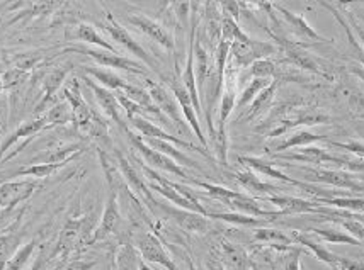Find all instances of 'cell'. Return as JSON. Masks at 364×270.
I'll use <instances>...</instances> for the list:
<instances>
[{
    "label": "cell",
    "instance_id": "8fae6325",
    "mask_svg": "<svg viewBox=\"0 0 364 270\" xmlns=\"http://www.w3.org/2000/svg\"><path fill=\"white\" fill-rule=\"evenodd\" d=\"M72 65H63V67H55L51 72H48L45 78H43V84H41V101L38 102L36 112L38 116H41L43 112H46L48 109L56 104V97L60 95V90L67 82L68 73H70Z\"/></svg>",
    "mask_w": 364,
    "mask_h": 270
},
{
    "label": "cell",
    "instance_id": "b9f144b4",
    "mask_svg": "<svg viewBox=\"0 0 364 270\" xmlns=\"http://www.w3.org/2000/svg\"><path fill=\"white\" fill-rule=\"evenodd\" d=\"M306 232H311L315 237H318L322 242L327 243H349V245H359L356 238L350 237L349 233L339 232L336 228H310Z\"/></svg>",
    "mask_w": 364,
    "mask_h": 270
},
{
    "label": "cell",
    "instance_id": "603a6c76",
    "mask_svg": "<svg viewBox=\"0 0 364 270\" xmlns=\"http://www.w3.org/2000/svg\"><path fill=\"white\" fill-rule=\"evenodd\" d=\"M220 256L223 259V265H227L230 270H252L254 262L247 250L238 243L222 239L220 242Z\"/></svg>",
    "mask_w": 364,
    "mask_h": 270
},
{
    "label": "cell",
    "instance_id": "7a4b0ae2",
    "mask_svg": "<svg viewBox=\"0 0 364 270\" xmlns=\"http://www.w3.org/2000/svg\"><path fill=\"white\" fill-rule=\"evenodd\" d=\"M60 95H62L63 101H67L68 106H70L72 124L75 126V129H79L82 133H87L95 112L90 109L89 104L85 102L84 95H82L79 78H68L62 87V90H60Z\"/></svg>",
    "mask_w": 364,
    "mask_h": 270
},
{
    "label": "cell",
    "instance_id": "d6a6232c",
    "mask_svg": "<svg viewBox=\"0 0 364 270\" xmlns=\"http://www.w3.org/2000/svg\"><path fill=\"white\" fill-rule=\"evenodd\" d=\"M289 237L293 238V242L296 243V245H301L305 248H309V250H311V254H314L315 256H317L318 260H322V262H325L327 265H331V267L336 269V254H332L331 250H327L322 243L318 242H314L309 234L306 233H301V232H291L289 233Z\"/></svg>",
    "mask_w": 364,
    "mask_h": 270
},
{
    "label": "cell",
    "instance_id": "836d02e7",
    "mask_svg": "<svg viewBox=\"0 0 364 270\" xmlns=\"http://www.w3.org/2000/svg\"><path fill=\"white\" fill-rule=\"evenodd\" d=\"M141 255L132 242L119 245L114 255V270H140Z\"/></svg>",
    "mask_w": 364,
    "mask_h": 270
},
{
    "label": "cell",
    "instance_id": "94428289",
    "mask_svg": "<svg viewBox=\"0 0 364 270\" xmlns=\"http://www.w3.org/2000/svg\"><path fill=\"white\" fill-rule=\"evenodd\" d=\"M358 33H359V38H361V43H363V48H364V29L358 28Z\"/></svg>",
    "mask_w": 364,
    "mask_h": 270
},
{
    "label": "cell",
    "instance_id": "83f0119b",
    "mask_svg": "<svg viewBox=\"0 0 364 270\" xmlns=\"http://www.w3.org/2000/svg\"><path fill=\"white\" fill-rule=\"evenodd\" d=\"M254 239L259 243H264L266 247L276 248V250L279 252H286L291 247L296 245L288 233L281 232V230H274V228L254 230Z\"/></svg>",
    "mask_w": 364,
    "mask_h": 270
},
{
    "label": "cell",
    "instance_id": "4fadbf2b",
    "mask_svg": "<svg viewBox=\"0 0 364 270\" xmlns=\"http://www.w3.org/2000/svg\"><path fill=\"white\" fill-rule=\"evenodd\" d=\"M84 53L89 56L90 60H94L99 67L104 68H111V70H121V72H128V73H135V75H146V70L143 65H140L135 60H129L127 56L114 53V51H107V50H84Z\"/></svg>",
    "mask_w": 364,
    "mask_h": 270
},
{
    "label": "cell",
    "instance_id": "680465c9",
    "mask_svg": "<svg viewBox=\"0 0 364 270\" xmlns=\"http://www.w3.org/2000/svg\"><path fill=\"white\" fill-rule=\"evenodd\" d=\"M353 73H356L359 78H363L364 80V68H353Z\"/></svg>",
    "mask_w": 364,
    "mask_h": 270
},
{
    "label": "cell",
    "instance_id": "be15d7a7",
    "mask_svg": "<svg viewBox=\"0 0 364 270\" xmlns=\"http://www.w3.org/2000/svg\"><path fill=\"white\" fill-rule=\"evenodd\" d=\"M189 270H203L201 267H196L193 262H189Z\"/></svg>",
    "mask_w": 364,
    "mask_h": 270
},
{
    "label": "cell",
    "instance_id": "6da1fadb",
    "mask_svg": "<svg viewBox=\"0 0 364 270\" xmlns=\"http://www.w3.org/2000/svg\"><path fill=\"white\" fill-rule=\"evenodd\" d=\"M94 223L90 216H79L72 217L65 223L62 233H60L58 243L51 254L50 259H65L72 254V252L79 250L80 247L89 245L90 233H94Z\"/></svg>",
    "mask_w": 364,
    "mask_h": 270
},
{
    "label": "cell",
    "instance_id": "ba28073f",
    "mask_svg": "<svg viewBox=\"0 0 364 270\" xmlns=\"http://www.w3.org/2000/svg\"><path fill=\"white\" fill-rule=\"evenodd\" d=\"M276 158L279 160H289V162H305V163H311V165H341V167H348V168H358V170H364V163H356L350 162V160L344 158V156H337L328 153L327 150L323 148H317V146H301L298 150V153H277Z\"/></svg>",
    "mask_w": 364,
    "mask_h": 270
},
{
    "label": "cell",
    "instance_id": "f6af8a7d",
    "mask_svg": "<svg viewBox=\"0 0 364 270\" xmlns=\"http://www.w3.org/2000/svg\"><path fill=\"white\" fill-rule=\"evenodd\" d=\"M21 237L14 232L6 233L0 237V270H4L6 264L9 262L12 255L16 254V250L19 248Z\"/></svg>",
    "mask_w": 364,
    "mask_h": 270
},
{
    "label": "cell",
    "instance_id": "f546056e",
    "mask_svg": "<svg viewBox=\"0 0 364 270\" xmlns=\"http://www.w3.org/2000/svg\"><path fill=\"white\" fill-rule=\"evenodd\" d=\"M323 139H327V136H323V134H315L309 131V129H294V131L288 133V136H286L279 145H276L272 151H276V153H283V151L291 150V148L310 146L317 141H323Z\"/></svg>",
    "mask_w": 364,
    "mask_h": 270
},
{
    "label": "cell",
    "instance_id": "60d3db41",
    "mask_svg": "<svg viewBox=\"0 0 364 270\" xmlns=\"http://www.w3.org/2000/svg\"><path fill=\"white\" fill-rule=\"evenodd\" d=\"M220 26H222V39L228 43H247L250 41V36L242 31L240 26H238V21L233 19V17L222 16V21H220Z\"/></svg>",
    "mask_w": 364,
    "mask_h": 270
},
{
    "label": "cell",
    "instance_id": "bcb514c9",
    "mask_svg": "<svg viewBox=\"0 0 364 270\" xmlns=\"http://www.w3.org/2000/svg\"><path fill=\"white\" fill-rule=\"evenodd\" d=\"M208 217H211V220H222V221H227V223L240 225V226H259L264 223L261 217L240 215V212H233V211L232 212H208Z\"/></svg>",
    "mask_w": 364,
    "mask_h": 270
},
{
    "label": "cell",
    "instance_id": "e575fe53",
    "mask_svg": "<svg viewBox=\"0 0 364 270\" xmlns=\"http://www.w3.org/2000/svg\"><path fill=\"white\" fill-rule=\"evenodd\" d=\"M143 138V136H141ZM145 139V143L149 146L154 148V150L160 151V153L171 156L172 160H176L179 165H188V167H193V168H199L198 163L194 162L191 156H188L186 153H182L181 150H177L176 145H172V143L168 141H164V139H155V138H143Z\"/></svg>",
    "mask_w": 364,
    "mask_h": 270
},
{
    "label": "cell",
    "instance_id": "f907efd6",
    "mask_svg": "<svg viewBox=\"0 0 364 270\" xmlns=\"http://www.w3.org/2000/svg\"><path fill=\"white\" fill-rule=\"evenodd\" d=\"M215 2L223 16L233 17V19L238 21V17H240V4H238V0H215Z\"/></svg>",
    "mask_w": 364,
    "mask_h": 270
},
{
    "label": "cell",
    "instance_id": "d4e9b609",
    "mask_svg": "<svg viewBox=\"0 0 364 270\" xmlns=\"http://www.w3.org/2000/svg\"><path fill=\"white\" fill-rule=\"evenodd\" d=\"M238 162L244 163L247 168L252 170V172L257 173V176L267 177V178H274V180H281L286 182V184L300 187L301 180H296V178H291L289 176H286L284 172H281L279 168L276 167V163L272 162H266V160L255 158V156H240Z\"/></svg>",
    "mask_w": 364,
    "mask_h": 270
},
{
    "label": "cell",
    "instance_id": "ffe728a7",
    "mask_svg": "<svg viewBox=\"0 0 364 270\" xmlns=\"http://www.w3.org/2000/svg\"><path fill=\"white\" fill-rule=\"evenodd\" d=\"M36 180H9L0 184V209L9 211L17 204L28 201L36 190Z\"/></svg>",
    "mask_w": 364,
    "mask_h": 270
},
{
    "label": "cell",
    "instance_id": "7c38bea8",
    "mask_svg": "<svg viewBox=\"0 0 364 270\" xmlns=\"http://www.w3.org/2000/svg\"><path fill=\"white\" fill-rule=\"evenodd\" d=\"M129 124H132L133 128H135L136 131L140 133L143 138L164 139V141L172 143V145H177L179 148H186V150L199 151V153L205 155L206 158H211L210 151L205 150V148H203V146L193 145V143L188 141V139H182V138H179V136H172V134H168L167 131H164V128H160V126L154 124V123H151V121L146 119V117H143V116L132 117V119H129Z\"/></svg>",
    "mask_w": 364,
    "mask_h": 270
},
{
    "label": "cell",
    "instance_id": "ac0fdd59",
    "mask_svg": "<svg viewBox=\"0 0 364 270\" xmlns=\"http://www.w3.org/2000/svg\"><path fill=\"white\" fill-rule=\"evenodd\" d=\"M119 220H121V212H119L118 190L111 189L109 199H107L106 207H104L101 221H99L97 228L94 230L89 245H94V243L102 242V239H106L109 234L114 233L116 228H118V225H119Z\"/></svg>",
    "mask_w": 364,
    "mask_h": 270
},
{
    "label": "cell",
    "instance_id": "7bdbcfd3",
    "mask_svg": "<svg viewBox=\"0 0 364 270\" xmlns=\"http://www.w3.org/2000/svg\"><path fill=\"white\" fill-rule=\"evenodd\" d=\"M34 250H36V242L24 243V245L17 248L16 254L9 259V262L6 264L4 270H23L26 267V264L31 260Z\"/></svg>",
    "mask_w": 364,
    "mask_h": 270
},
{
    "label": "cell",
    "instance_id": "277c9868",
    "mask_svg": "<svg viewBox=\"0 0 364 270\" xmlns=\"http://www.w3.org/2000/svg\"><path fill=\"white\" fill-rule=\"evenodd\" d=\"M124 131H127V134H128V139H129V143H132V146L141 155V158L145 160L146 165H149L150 168L162 170V172L172 173V176H177L181 178L189 177L188 172H186V170L182 168L181 165L176 162V160H172L171 156H167V155L160 153V151H157V150H154V148L146 145L145 139H143L141 136H138L136 133H133L129 128L124 129Z\"/></svg>",
    "mask_w": 364,
    "mask_h": 270
},
{
    "label": "cell",
    "instance_id": "44dd1931",
    "mask_svg": "<svg viewBox=\"0 0 364 270\" xmlns=\"http://www.w3.org/2000/svg\"><path fill=\"white\" fill-rule=\"evenodd\" d=\"M114 156H116V165H118V170L121 177H123V180L132 187V190H135V193L140 195L143 201L149 202V206H155L157 201H155L154 195H151L150 187L145 184L143 177L136 172V168L129 163V160L121 153V151H114Z\"/></svg>",
    "mask_w": 364,
    "mask_h": 270
},
{
    "label": "cell",
    "instance_id": "7dc6e473",
    "mask_svg": "<svg viewBox=\"0 0 364 270\" xmlns=\"http://www.w3.org/2000/svg\"><path fill=\"white\" fill-rule=\"evenodd\" d=\"M276 65L269 58H261L247 68V77L252 78H274Z\"/></svg>",
    "mask_w": 364,
    "mask_h": 270
},
{
    "label": "cell",
    "instance_id": "f5cc1de1",
    "mask_svg": "<svg viewBox=\"0 0 364 270\" xmlns=\"http://www.w3.org/2000/svg\"><path fill=\"white\" fill-rule=\"evenodd\" d=\"M336 269L339 270H364V262L354 259H344V256H336Z\"/></svg>",
    "mask_w": 364,
    "mask_h": 270
},
{
    "label": "cell",
    "instance_id": "91938a15",
    "mask_svg": "<svg viewBox=\"0 0 364 270\" xmlns=\"http://www.w3.org/2000/svg\"><path fill=\"white\" fill-rule=\"evenodd\" d=\"M140 270H154V269H151V267H150V265H149V264H146V262H145V260H143V259H141V262H140Z\"/></svg>",
    "mask_w": 364,
    "mask_h": 270
},
{
    "label": "cell",
    "instance_id": "3957f363",
    "mask_svg": "<svg viewBox=\"0 0 364 270\" xmlns=\"http://www.w3.org/2000/svg\"><path fill=\"white\" fill-rule=\"evenodd\" d=\"M328 123H331V116H328L327 112H323L322 109H317V107L298 109V111L293 112V114L281 117V119H277L276 123H272L276 126L274 128L267 129L266 136L279 138V136H284V134L291 133L293 129L303 128V126L310 128V126L328 124Z\"/></svg>",
    "mask_w": 364,
    "mask_h": 270
},
{
    "label": "cell",
    "instance_id": "db71d44e",
    "mask_svg": "<svg viewBox=\"0 0 364 270\" xmlns=\"http://www.w3.org/2000/svg\"><path fill=\"white\" fill-rule=\"evenodd\" d=\"M94 262H84V260H75V262L68 264L65 270H90L94 267Z\"/></svg>",
    "mask_w": 364,
    "mask_h": 270
},
{
    "label": "cell",
    "instance_id": "52a82bcc",
    "mask_svg": "<svg viewBox=\"0 0 364 270\" xmlns=\"http://www.w3.org/2000/svg\"><path fill=\"white\" fill-rule=\"evenodd\" d=\"M276 53V46L266 41H255L250 39L247 43H232L230 45V56L228 62L237 67L238 70L249 68L250 65L261 58H267L269 55Z\"/></svg>",
    "mask_w": 364,
    "mask_h": 270
},
{
    "label": "cell",
    "instance_id": "9c48e42d",
    "mask_svg": "<svg viewBox=\"0 0 364 270\" xmlns=\"http://www.w3.org/2000/svg\"><path fill=\"white\" fill-rule=\"evenodd\" d=\"M104 29L109 33L112 41H116L119 46H123L128 53L135 55L138 60H141V62L146 65V67H150V68L157 67L155 60L151 58L149 53H146L145 48H143L140 43H138L136 39L129 34V31L124 28V26H121L118 21L114 19V16H112L111 12H106V23H104Z\"/></svg>",
    "mask_w": 364,
    "mask_h": 270
},
{
    "label": "cell",
    "instance_id": "1f68e13d",
    "mask_svg": "<svg viewBox=\"0 0 364 270\" xmlns=\"http://www.w3.org/2000/svg\"><path fill=\"white\" fill-rule=\"evenodd\" d=\"M84 72L87 73V77L97 82L99 85L106 87L109 90H124L128 87V82L123 77H119L118 73L112 72L111 68H99V67H84Z\"/></svg>",
    "mask_w": 364,
    "mask_h": 270
},
{
    "label": "cell",
    "instance_id": "4316f807",
    "mask_svg": "<svg viewBox=\"0 0 364 270\" xmlns=\"http://www.w3.org/2000/svg\"><path fill=\"white\" fill-rule=\"evenodd\" d=\"M85 146L82 143H70V145H58L45 151V153L33 160V163H67L82 153Z\"/></svg>",
    "mask_w": 364,
    "mask_h": 270
},
{
    "label": "cell",
    "instance_id": "5b68a950",
    "mask_svg": "<svg viewBox=\"0 0 364 270\" xmlns=\"http://www.w3.org/2000/svg\"><path fill=\"white\" fill-rule=\"evenodd\" d=\"M145 82H146V90H149L151 101H154L155 106L162 111V114L168 117V119L176 124L177 131L189 133L191 128L189 124L186 123L184 116H182L179 102H177L174 94H172L167 87H164L162 84H157V82L150 80V78H146Z\"/></svg>",
    "mask_w": 364,
    "mask_h": 270
},
{
    "label": "cell",
    "instance_id": "6125c7cd",
    "mask_svg": "<svg viewBox=\"0 0 364 270\" xmlns=\"http://www.w3.org/2000/svg\"><path fill=\"white\" fill-rule=\"evenodd\" d=\"M4 90H7V87H6V84H4L2 77H0V94H2V92H4Z\"/></svg>",
    "mask_w": 364,
    "mask_h": 270
},
{
    "label": "cell",
    "instance_id": "9a60e30c",
    "mask_svg": "<svg viewBox=\"0 0 364 270\" xmlns=\"http://www.w3.org/2000/svg\"><path fill=\"white\" fill-rule=\"evenodd\" d=\"M136 248L145 262L162 265L166 270H179V267H177L174 262V259L167 254V250L164 248L162 242H160L154 233L141 234L136 242Z\"/></svg>",
    "mask_w": 364,
    "mask_h": 270
},
{
    "label": "cell",
    "instance_id": "681fc988",
    "mask_svg": "<svg viewBox=\"0 0 364 270\" xmlns=\"http://www.w3.org/2000/svg\"><path fill=\"white\" fill-rule=\"evenodd\" d=\"M348 217L349 220L341 221L342 228H344L350 237L356 238L358 242H364V225L359 220H356V216H348Z\"/></svg>",
    "mask_w": 364,
    "mask_h": 270
},
{
    "label": "cell",
    "instance_id": "484cf974",
    "mask_svg": "<svg viewBox=\"0 0 364 270\" xmlns=\"http://www.w3.org/2000/svg\"><path fill=\"white\" fill-rule=\"evenodd\" d=\"M274 7H276V11L283 16V19L286 21V23L291 26V29L298 38L309 39V41H327L322 34H318L314 28H311V26L309 24V21L305 19V16L294 14V12L288 11V9H284L281 6H274Z\"/></svg>",
    "mask_w": 364,
    "mask_h": 270
},
{
    "label": "cell",
    "instance_id": "11a10c76",
    "mask_svg": "<svg viewBox=\"0 0 364 270\" xmlns=\"http://www.w3.org/2000/svg\"><path fill=\"white\" fill-rule=\"evenodd\" d=\"M206 267L208 270H228L220 260H210V262L206 264Z\"/></svg>",
    "mask_w": 364,
    "mask_h": 270
},
{
    "label": "cell",
    "instance_id": "f1b7e54d",
    "mask_svg": "<svg viewBox=\"0 0 364 270\" xmlns=\"http://www.w3.org/2000/svg\"><path fill=\"white\" fill-rule=\"evenodd\" d=\"M276 89H277V82L272 80L269 85L266 87V89H262L261 92L257 94V97L254 99L252 102L249 104V109H247V112L244 114V119L247 123H250V121L257 119V117H261L262 114H266L267 111H269L272 101H274V95H276Z\"/></svg>",
    "mask_w": 364,
    "mask_h": 270
},
{
    "label": "cell",
    "instance_id": "f35d334b",
    "mask_svg": "<svg viewBox=\"0 0 364 270\" xmlns=\"http://www.w3.org/2000/svg\"><path fill=\"white\" fill-rule=\"evenodd\" d=\"M43 114H45L48 124H50V129L56 128V126H65L72 123L70 106H68L67 101L56 102L55 106H51L46 112H43Z\"/></svg>",
    "mask_w": 364,
    "mask_h": 270
},
{
    "label": "cell",
    "instance_id": "ab89813d",
    "mask_svg": "<svg viewBox=\"0 0 364 270\" xmlns=\"http://www.w3.org/2000/svg\"><path fill=\"white\" fill-rule=\"evenodd\" d=\"M301 247H291L289 250L279 252L277 260L272 265L276 270H301Z\"/></svg>",
    "mask_w": 364,
    "mask_h": 270
},
{
    "label": "cell",
    "instance_id": "e0dca14e",
    "mask_svg": "<svg viewBox=\"0 0 364 270\" xmlns=\"http://www.w3.org/2000/svg\"><path fill=\"white\" fill-rule=\"evenodd\" d=\"M155 207L162 209L166 215L171 217V220H174L177 225L181 226L184 232H189V233H206L208 230H210V220H208V216L205 215H199V212H194V211H188V209H182V207H171L167 206V204H160L157 202L155 204Z\"/></svg>",
    "mask_w": 364,
    "mask_h": 270
},
{
    "label": "cell",
    "instance_id": "6f0895ef",
    "mask_svg": "<svg viewBox=\"0 0 364 270\" xmlns=\"http://www.w3.org/2000/svg\"><path fill=\"white\" fill-rule=\"evenodd\" d=\"M4 131H6V123H4V116L0 114V139L4 138Z\"/></svg>",
    "mask_w": 364,
    "mask_h": 270
},
{
    "label": "cell",
    "instance_id": "2e32d148",
    "mask_svg": "<svg viewBox=\"0 0 364 270\" xmlns=\"http://www.w3.org/2000/svg\"><path fill=\"white\" fill-rule=\"evenodd\" d=\"M127 19L129 24L135 26L138 31H141L145 36H149L151 41L157 43V45L162 46L164 50L174 51V48H176L174 39H172V36L168 34L167 29L164 28L162 24H159L157 21L150 19V17H146L145 14H140V12L129 14Z\"/></svg>",
    "mask_w": 364,
    "mask_h": 270
},
{
    "label": "cell",
    "instance_id": "8992f818",
    "mask_svg": "<svg viewBox=\"0 0 364 270\" xmlns=\"http://www.w3.org/2000/svg\"><path fill=\"white\" fill-rule=\"evenodd\" d=\"M164 80L167 82L168 90L174 94L177 102H179L182 116H184L186 123L189 124L191 131L196 134V138L199 139V143H201V146L205 148V150L210 151V146H208V139L205 136V133H203V128H201V123H199L198 112H196V109H194L193 99H191L189 92L186 90V87H184V84H182V80H181V78H177L176 75L164 77Z\"/></svg>",
    "mask_w": 364,
    "mask_h": 270
},
{
    "label": "cell",
    "instance_id": "7402d4cb",
    "mask_svg": "<svg viewBox=\"0 0 364 270\" xmlns=\"http://www.w3.org/2000/svg\"><path fill=\"white\" fill-rule=\"evenodd\" d=\"M262 201L272 204L279 211V216H293V215H305V212H318L317 202L306 201L301 198H293V195H267Z\"/></svg>",
    "mask_w": 364,
    "mask_h": 270
},
{
    "label": "cell",
    "instance_id": "d6986e66",
    "mask_svg": "<svg viewBox=\"0 0 364 270\" xmlns=\"http://www.w3.org/2000/svg\"><path fill=\"white\" fill-rule=\"evenodd\" d=\"M45 129H50V124H48L45 114L36 116L34 119H29V121H24V123H21L16 128V131L7 134L6 139L2 141V145H0V160H4V156H6L7 151L11 150L14 145H17L21 139H24L26 145H28V143L31 141V139L36 136L38 133L45 131Z\"/></svg>",
    "mask_w": 364,
    "mask_h": 270
},
{
    "label": "cell",
    "instance_id": "8d00e7d4",
    "mask_svg": "<svg viewBox=\"0 0 364 270\" xmlns=\"http://www.w3.org/2000/svg\"><path fill=\"white\" fill-rule=\"evenodd\" d=\"M65 167L63 163H31L28 167H23L11 173V177H34V178H46L58 172Z\"/></svg>",
    "mask_w": 364,
    "mask_h": 270
},
{
    "label": "cell",
    "instance_id": "c3c4849f",
    "mask_svg": "<svg viewBox=\"0 0 364 270\" xmlns=\"http://www.w3.org/2000/svg\"><path fill=\"white\" fill-rule=\"evenodd\" d=\"M322 204H328V206L346 209V211L354 212H364V201L363 199H350V198H325L318 199Z\"/></svg>",
    "mask_w": 364,
    "mask_h": 270
},
{
    "label": "cell",
    "instance_id": "ee69618b",
    "mask_svg": "<svg viewBox=\"0 0 364 270\" xmlns=\"http://www.w3.org/2000/svg\"><path fill=\"white\" fill-rule=\"evenodd\" d=\"M65 4V0H29V6L23 14H29V17L48 16L51 12L58 11Z\"/></svg>",
    "mask_w": 364,
    "mask_h": 270
},
{
    "label": "cell",
    "instance_id": "816d5d0a",
    "mask_svg": "<svg viewBox=\"0 0 364 270\" xmlns=\"http://www.w3.org/2000/svg\"><path fill=\"white\" fill-rule=\"evenodd\" d=\"M328 145L333 148H341V150H346V151H349V153H354V155L363 156L364 158V143L363 141H349V143L328 141Z\"/></svg>",
    "mask_w": 364,
    "mask_h": 270
},
{
    "label": "cell",
    "instance_id": "4dcf8cb0",
    "mask_svg": "<svg viewBox=\"0 0 364 270\" xmlns=\"http://www.w3.org/2000/svg\"><path fill=\"white\" fill-rule=\"evenodd\" d=\"M283 50H284L286 60H288L289 63H293L294 67L301 70H309V72H314V73H322L323 75V72L320 70L318 63L314 60V56H311L309 51L303 50L301 46L291 45V43H284Z\"/></svg>",
    "mask_w": 364,
    "mask_h": 270
},
{
    "label": "cell",
    "instance_id": "74e56055",
    "mask_svg": "<svg viewBox=\"0 0 364 270\" xmlns=\"http://www.w3.org/2000/svg\"><path fill=\"white\" fill-rule=\"evenodd\" d=\"M272 80H274V78H252V80L247 84L245 89L242 90V94L238 95L235 109H244L249 106V104L252 102L255 97H257V94L261 92L262 89H266V87L269 85Z\"/></svg>",
    "mask_w": 364,
    "mask_h": 270
},
{
    "label": "cell",
    "instance_id": "5bb4252c",
    "mask_svg": "<svg viewBox=\"0 0 364 270\" xmlns=\"http://www.w3.org/2000/svg\"><path fill=\"white\" fill-rule=\"evenodd\" d=\"M84 82L87 84L89 89L92 90L95 102H97V106L102 109L104 116H106L107 119L114 121V123L119 124L123 129H127L128 126H127V123H124L123 116H121V111H123V107L119 106V101H118V97H116V94L112 92V90L106 89V87L99 85L97 82L92 80V78L87 77V75L84 77Z\"/></svg>",
    "mask_w": 364,
    "mask_h": 270
},
{
    "label": "cell",
    "instance_id": "d590c367",
    "mask_svg": "<svg viewBox=\"0 0 364 270\" xmlns=\"http://www.w3.org/2000/svg\"><path fill=\"white\" fill-rule=\"evenodd\" d=\"M73 38L79 39V41H82V43H87V45H94V46L101 48V50L114 51V53H118V51H116V48L112 46L109 41H106V39H104L101 34L95 31L94 26H90V24L82 23V24L77 26L75 36H73Z\"/></svg>",
    "mask_w": 364,
    "mask_h": 270
},
{
    "label": "cell",
    "instance_id": "9f6ffc18",
    "mask_svg": "<svg viewBox=\"0 0 364 270\" xmlns=\"http://www.w3.org/2000/svg\"><path fill=\"white\" fill-rule=\"evenodd\" d=\"M43 264H45V256H43V255L40 254V255L36 256V259H34V262H33L31 269H29V270H41Z\"/></svg>",
    "mask_w": 364,
    "mask_h": 270
},
{
    "label": "cell",
    "instance_id": "cb8c5ba5",
    "mask_svg": "<svg viewBox=\"0 0 364 270\" xmlns=\"http://www.w3.org/2000/svg\"><path fill=\"white\" fill-rule=\"evenodd\" d=\"M233 177H235V180L242 187H244L247 193L252 194L254 198L261 199V201L264 198H267V195L279 194V189H277L276 185H272V184H269V182L262 180V178L259 177L257 173L252 172V170H249V168L242 170V172H235V173H233Z\"/></svg>",
    "mask_w": 364,
    "mask_h": 270
},
{
    "label": "cell",
    "instance_id": "30bf717a",
    "mask_svg": "<svg viewBox=\"0 0 364 270\" xmlns=\"http://www.w3.org/2000/svg\"><path fill=\"white\" fill-rule=\"evenodd\" d=\"M284 165L293 167L291 163H284ZM293 168H296L305 180L315 182V184H327V185L341 187V189H349V190H364V187L359 184L356 178L350 177L349 173L346 172H339V170L309 168V167H298V165H294Z\"/></svg>",
    "mask_w": 364,
    "mask_h": 270
}]
</instances>
